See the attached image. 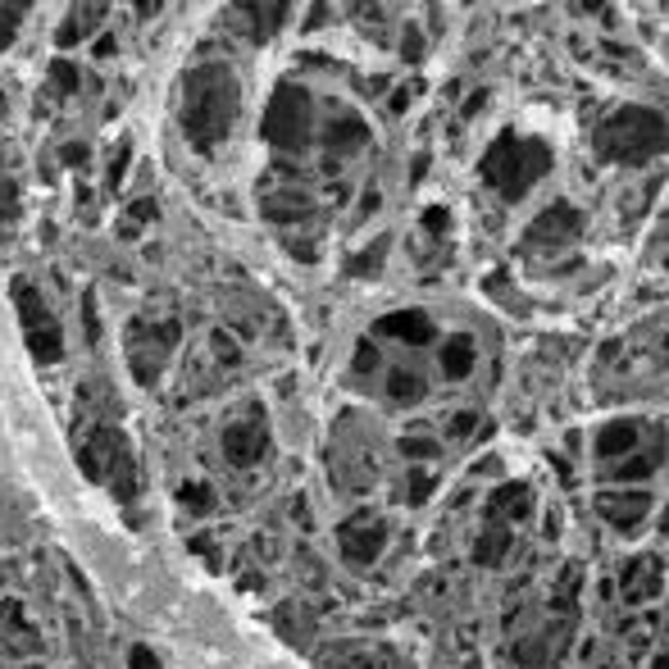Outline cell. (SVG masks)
I'll list each match as a JSON object with an SVG mask.
<instances>
[{"label": "cell", "mask_w": 669, "mask_h": 669, "mask_svg": "<svg viewBox=\"0 0 669 669\" xmlns=\"http://www.w3.org/2000/svg\"><path fill=\"white\" fill-rule=\"evenodd\" d=\"M237 110H242V87H237L232 69L210 60L197 64L182 78V101H178V123L187 132V141L197 151H214L219 141L232 137Z\"/></svg>", "instance_id": "obj_1"}, {"label": "cell", "mask_w": 669, "mask_h": 669, "mask_svg": "<svg viewBox=\"0 0 669 669\" xmlns=\"http://www.w3.org/2000/svg\"><path fill=\"white\" fill-rule=\"evenodd\" d=\"M592 460L601 465V473L610 483H633L647 488V478L660 469L665 460V433L647 419H615L601 423L592 438Z\"/></svg>", "instance_id": "obj_2"}, {"label": "cell", "mask_w": 669, "mask_h": 669, "mask_svg": "<svg viewBox=\"0 0 669 669\" xmlns=\"http://www.w3.org/2000/svg\"><path fill=\"white\" fill-rule=\"evenodd\" d=\"M551 169V151L533 137H501L492 141V151L483 156V182L497 191L501 201L529 197L533 182Z\"/></svg>", "instance_id": "obj_3"}, {"label": "cell", "mask_w": 669, "mask_h": 669, "mask_svg": "<svg viewBox=\"0 0 669 669\" xmlns=\"http://www.w3.org/2000/svg\"><path fill=\"white\" fill-rule=\"evenodd\" d=\"M660 147H665V123L642 106L615 110L597 132V151L615 164H647V156H656Z\"/></svg>", "instance_id": "obj_4"}, {"label": "cell", "mask_w": 669, "mask_h": 669, "mask_svg": "<svg viewBox=\"0 0 669 669\" xmlns=\"http://www.w3.org/2000/svg\"><path fill=\"white\" fill-rule=\"evenodd\" d=\"M597 515L610 523L615 533L633 538V533L647 529L651 515H656V492L651 488H633V483H610V488L597 492Z\"/></svg>", "instance_id": "obj_5"}, {"label": "cell", "mask_w": 669, "mask_h": 669, "mask_svg": "<svg viewBox=\"0 0 669 669\" xmlns=\"http://www.w3.org/2000/svg\"><path fill=\"white\" fill-rule=\"evenodd\" d=\"M14 301H19V310H23V328H28L32 351H37L41 360H56V356H60V328H56L51 310H46V306L37 301V292H32V287H23V282H19Z\"/></svg>", "instance_id": "obj_6"}, {"label": "cell", "mask_w": 669, "mask_h": 669, "mask_svg": "<svg viewBox=\"0 0 669 669\" xmlns=\"http://www.w3.org/2000/svg\"><path fill=\"white\" fill-rule=\"evenodd\" d=\"M619 592H625L629 606H651L660 601L665 592V565L660 556H638L625 565V573H619Z\"/></svg>", "instance_id": "obj_7"}, {"label": "cell", "mask_w": 669, "mask_h": 669, "mask_svg": "<svg viewBox=\"0 0 669 669\" xmlns=\"http://www.w3.org/2000/svg\"><path fill=\"white\" fill-rule=\"evenodd\" d=\"M382 538H388V523L373 519V515H356L347 529H342V551H347L356 565H369V560L382 551Z\"/></svg>", "instance_id": "obj_8"}, {"label": "cell", "mask_w": 669, "mask_h": 669, "mask_svg": "<svg viewBox=\"0 0 669 669\" xmlns=\"http://www.w3.org/2000/svg\"><path fill=\"white\" fill-rule=\"evenodd\" d=\"M573 237H579V214H573L569 206H551V210H542V219L533 223L529 242L542 247V251H560V247L573 242Z\"/></svg>", "instance_id": "obj_9"}, {"label": "cell", "mask_w": 669, "mask_h": 669, "mask_svg": "<svg viewBox=\"0 0 669 669\" xmlns=\"http://www.w3.org/2000/svg\"><path fill=\"white\" fill-rule=\"evenodd\" d=\"M223 451L237 460V465H251L260 451H264V433H260V423H237L223 433Z\"/></svg>", "instance_id": "obj_10"}, {"label": "cell", "mask_w": 669, "mask_h": 669, "mask_svg": "<svg viewBox=\"0 0 669 669\" xmlns=\"http://www.w3.org/2000/svg\"><path fill=\"white\" fill-rule=\"evenodd\" d=\"M19 19H23V6H0V46H10V41H14Z\"/></svg>", "instance_id": "obj_11"}, {"label": "cell", "mask_w": 669, "mask_h": 669, "mask_svg": "<svg viewBox=\"0 0 669 669\" xmlns=\"http://www.w3.org/2000/svg\"><path fill=\"white\" fill-rule=\"evenodd\" d=\"M647 669H669V647H656L651 660H647Z\"/></svg>", "instance_id": "obj_12"}]
</instances>
